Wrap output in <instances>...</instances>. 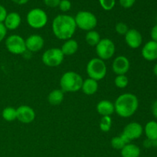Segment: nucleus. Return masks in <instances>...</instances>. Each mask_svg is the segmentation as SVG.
Here are the masks:
<instances>
[{
    "label": "nucleus",
    "instance_id": "21",
    "mask_svg": "<svg viewBox=\"0 0 157 157\" xmlns=\"http://www.w3.org/2000/svg\"><path fill=\"white\" fill-rule=\"evenodd\" d=\"M147 140L156 142L157 140V122L155 121H150L145 125L144 128Z\"/></svg>",
    "mask_w": 157,
    "mask_h": 157
},
{
    "label": "nucleus",
    "instance_id": "4",
    "mask_svg": "<svg viewBox=\"0 0 157 157\" xmlns=\"http://www.w3.org/2000/svg\"><path fill=\"white\" fill-rule=\"evenodd\" d=\"M86 71L89 78L99 81L104 79L107 75V65L99 58H94L88 61Z\"/></svg>",
    "mask_w": 157,
    "mask_h": 157
},
{
    "label": "nucleus",
    "instance_id": "33",
    "mask_svg": "<svg viewBox=\"0 0 157 157\" xmlns=\"http://www.w3.org/2000/svg\"><path fill=\"white\" fill-rule=\"evenodd\" d=\"M7 15L8 12L6 8L3 6H2V5H0V23L4 22Z\"/></svg>",
    "mask_w": 157,
    "mask_h": 157
},
{
    "label": "nucleus",
    "instance_id": "20",
    "mask_svg": "<svg viewBox=\"0 0 157 157\" xmlns=\"http://www.w3.org/2000/svg\"><path fill=\"white\" fill-rule=\"evenodd\" d=\"M141 153L140 148L133 144H127L121 150L122 157H140Z\"/></svg>",
    "mask_w": 157,
    "mask_h": 157
},
{
    "label": "nucleus",
    "instance_id": "34",
    "mask_svg": "<svg viewBox=\"0 0 157 157\" xmlns=\"http://www.w3.org/2000/svg\"><path fill=\"white\" fill-rule=\"evenodd\" d=\"M7 29L5 27L3 23H0V43L5 39L6 35H7Z\"/></svg>",
    "mask_w": 157,
    "mask_h": 157
},
{
    "label": "nucleus",
    "instance_id": "32",
    "mask_svg": "<svg viewBox=\"0 0 157 157\" xmlns=\"http://www.w3.org/2000/svg\"><path fill=\"white\" fill-rule=\"evenodd\" d=\"M61 0H44V3L46 6L50 8L58 7Z\"/></svg>",
    "mask_w": 157,
    "mask_h": 157
},
{
    "label": "nucleus",
    "instance_id": "24",
    "mask_svg": "<svg viewBox=\"0 0 157 157\" xmlns=\"http://www.w3.org/2000/svg\"><path fill=\"white\" fill-rule=\"evenodd\" d=\"M2 117L8 122H12L17 119L16 109L12 107H7L3 109L2 112Z\"/></svg>",
    "mask_w": 157,
    "mask_h": 157
},
{
    "label": "nucleus",
    "instance_id": "18",
    "mask_svg": "<svg viewBox=\"0 0 157 157\" xmlns=\"http://www.w3.org/2000/svg\"><path fill=\"white\" fill-rule=\"evenodd\" d=\"M61 50L64 56H71V55H75L78 50V41L73 38L66 40L63 43Z\"/></svg>",
    "mask_w": 157,
    "mask_h": 157
},
{
    "label": "nucleus",
    "instance_id": "14",
    "mask_svg": "<svg viewBox=\"0 0 157 157\" xmlns=\"http://www.w3.org/2000/svg\"><path fill=\"white\" fill-rule=\"evenodd\" d=\"M44 44V38L38 34H33L25 39L26 50L31 52H37L43 48Z\"/></svg>",
    "mask_w": 157,
    "mask_h": 157
},
{
    "label": "nucleus",
    "instance_id": "9",
    "mask_svg": "<svg viewBox=\"0 0 157 157\" xmlns=\"http://www.w3.org/2000/svg\"><path fill=\"white\" fill-rule=\"evenodd\" d=\"M7 50L13 55H21L26 52L25 40L19 35H11L6 39Z\"/></svg>",
    "mask_w": 157,
    "mask_h": 157
},
{
    "label": "nucleus",
    "instance_id": "35",
    "mask_svg": "<svg viewBox=\"0 0 157 157\" xmlns=\"http://www.w3.org/2000/svg\"><path fill=\"white\" fill-rule=\"evenodd\" d=\"M150 36L153 41H155L157 42V24L155 25L151 29V32H150Z\"/></svg>",
    "mask_w": 157,
    "mask_h": 157
},
{
    "label": "nucleus",
    "instance_id": "29",
    "mask_svg": "<svg viewBox=\"0 0 157 157\" xmlns=\"http://www.w3.org/2000/svg\"><path fill=\"white\" fill-rule=\"evenodd\" d=\"M128 30V26L124 22H118L115 26V31L120 35H125Z\"/></svg>",
    "mask_w": 157,
    "mask_h": 157
},
{
    "label": "nucleus",
    "instance_id": "5",
    "mask_svg": "<svg viewBox=\"0 0 157 157\" xmlns=\"http://www.w3.org/2000/svg\"><path fill=\"white\" fill-rule=\"evenodd\" d=\"M75 21L77 28L86 32L94 30L98 25V18L94 14L88 11H80L76 14Z\"/></svg>",
    "mask_w": 157,
    "mask_h": 157
},
{
    "label": "nucleus",
    "instance_id": "28",
    "mask_svg": "<svg viewBox=\"0 0 157 157\" xmlns=\"http://www.w3.org/2000/svg\"><path fill=\"white\" fill-rule=\"evenodd\" d=\"M101 8L105 11H110L114 8L116 0H99Z\"/></svg>",
    "mask_w": 157,
    "mask_h": 157
},
{
    "label": "nucleus",
    "instance_id": "1",
    "mask_svg": "<svg viewBox=\"0 0 157 157\" xmlns=\"http://www.w3.org/2000/svg\"><path fill=\"white\" fill-rule=\"evenodd\" d=\"M52 32L57 38L62 41L72 38L76 31L75 18L69 15L61 14L54 18L52 25Z\"/></svg>",
    "mask_w": 157,
    "mask_h": 157
},
{
    "label": "nucleus",
    "instance_id": "31",
    "mask_svg": "<svg viewBox=\"0 0 157 157\" xmlns=\"http://www.w3.org/2000/svg\"><path fill=\"white\" fill-rule=\"evenodd\" d=\"M120 5L124 9H130L136 2V0H119Z\"/></svg>",
    "mask_w": 157,
    "mask_h": 157
},
{
    "label": "nucleus",
    "instance_id": "39",
    "mask_svg": "<svg viewBox=\"0 0 157 157\" xmlns=\"http://www.w3.org/2000/svg\"><path fill=\"white\" fill-rule=\"evenodd\" d=\"M156 147H157V140L156 141Z\"/></svg>",
    "mask_w": 157,
    "mask_h": 157
},
{
    "label": "nucleus",
    "instance_id": "38",
    "mask_svg": "<svg viewBox=\"0 0 157 157\" xmlns=\"http://www.w3.org/2000/svg\"><path fill=\"white\" fill-rule=\"evenodd\" d=\"M153 73H154V75L157 77V63L155 64L154 67H153Z\"/></svg>",
    "mask_w": 157,
    "mask_h": 157
},
{
    "label": "nucleus",
    "instance_id": "19",
    "mask_svg": "<svg viewBox=\"0 0 157 157\" xmlns=\"http://www.w3.org/2000/svg\"><path fill=\"white\" fill-rule=\"evenodd\" d=\"M83 93L87 95H93L98 90V82L91 78H87L83 81L81 89Z\"/></svg>",
    "mask_w": 157,
    "mask_h": 157
},
{
    "label": "nucleus",
    "instance_id": "13",
    "mask_svg": "<svg viewBox=\"0 0 157 157\" xmlns=\"http://www.w3.org/2000/svg\"><path fill=\"white\" fill-rule=\"evenodd\" d=\"M125 42L130 48H138L142 44L143 37L140 32L135 29H129L124 35Z\"/></svg>",
    "mask_w": 157,
    "mask_h": 157
},
{
    "label": "nucleus",
    "instance_id": "37",
    "mask_svg": "<svg viewBox=\"0 0 157 157\" xmlns=\"http://www.w3.org/2000/svg\"><path fill=\"white\" fill-rule=\"evenodd\" d=\"M12 2H13L14 3L17 5H19V6H22V5L27 4L29 2V0H11Z\"/></svg>",
    "mask_w": 157,
    "mask_h": 157
},
{
    "label": "nucleus",
    "instance_id": "23",
    "mask_svg": "<svg viewBox=\"0 0 157 157\" xmlns=\"http://www.w3.org/2000/svg\"><path fill=\"white\" fill-rule=\"evenodd\" d=\"M85 41L87 44L90 46H96L101 41V35L97 31L91 30L87 32Z\"/></svg>",
    "mask_w": 157,
    "mask_h": 157
},
{
    "label": "nucleus",
    "instance_id": "8",
    "mask_svg": "<svg viewBox=\"0 0 157 157\" xmlns=\"http://www.w3.org/2000/svg\"><path fill=\"white\" fill-rule=\"evenodd\" d=\"M96 53L98 58L103 61L109 60L114 55L116 52V46L114 42L109 38L101 39L96 46Z\"/></svg>",
    "mask_w": 157,
    "mask_h": 157
},
{
    "label": "nucleus",
    "instance_id": "15",
    "mask_svg": "<svg viewBox=\"0 0 157 157\" xmlns=\"http://www.w3.org/2000/svg\"><path fill=\"white\" fill-rule=\"evenodd\" d=\"M143 58L148 61H153L157 59V42L153 40L147 41L141 51Z\"/></svg>",
    "mask_w": 157,
    "mask_h": 157
},
{
    "label": "nucleus",
    "instance_id": "27",
    "mask_svg": "<svg viewBox=\"0 0 157 157\" xmlns=\"http://www.w3.org/2000/svg\"><path fill=\"white\" fill-rule=\"evenodd\" d=\"M129 83L128 78L126 76V75H117V77L114 79L115 86L118 88L124 89L127 87Z\"/></svg>",
    "mask_w": 157,
    "mask_h": 157
},
{
    "label": "nucleus",
    "instance_id": "22",
    "mask_svg": "<svg viewBox=\"0 0 157 157\" xmlns=\"http://www.w3.org/2000/svg\"><path fill=\"white\" fill-rule=\"evenodd\" d=\"M64 93L61 89H55L52 90L48 96V101L51 105L58 106L64 101Z\"/></svg>",
    "mask_w": 157,
    "mask_h": 157
},
{
    "label": "nucleus",
    "instance_id": "11",
    "mask_svg": "<svg viewBox=\"0 0 157 157\" xmlns=\"http://www.w3.org/2000/svg\"><path fill=\"white\" fill-rule=\"evenodd\" d=\"M130 63L128 58L124 55H119L112 63V70L117 75H126L129 71Z\"/></svg>",
    "mask_w": 157,
    "mask_h": 157
},
{
    "label": "nucleus",
    "instance_id": "3",
    "mask_svg": "<svg viewBox=\"0 0 157 157\" xmlns=\"http://www.w3.org/2000/svg\"><path fill=\"white\" fill-rule=\"evenodd\" d=\"M83 78L75 71H67L64 73L60 79V87L64 93H75L81 89Z\"/></svg>",
    "mask_w": 157,
    "mask_h": 157
},
{
    "label": "nucleus",
    "instance_id": "2",
    "mask_svg": "<svg viewBox=\"0 0 157 157\" xmlns=\"http://www.w3.org/2000/svg\"><path fill=\"white\" fill-rule=\"evenodd\" d=\"M115 112L123 118H128L133 116L139 107L137 97L131 93L122 94L115 101Z\"/></svg>",
    "mask_w": 157,
    "mask_h": 157
},
{
    "label": "nucleus",
    "instance_id": "17",
    "mask_svg": "<svg viewBox=\"0 0 157 157\" xmlns=\"http://www.w3.org/2000/svg\"><path fill=\"white\" fill-rule=\"evenodd\" d=\"M96 110L98 113L102 117L111 116L115 112L114 104L107 100H102L97 104Z\"/></svg>",
    "mask_w": 157,
    "mask_h": 157
},
{
    "label": "nucleus",
    "instance_id": "30",
    "mask_svg": "<svg viewBox=\"0 0 157 157\" xmlns=\"http://www.w3.org/2000/svg\"><path fill=\"white\" fill-rule=\"evenodd\" d=\"M71 2L70 0H61L59 3V8L60 10L63 12H67L68 11L71 10Z\"/></svg>",
    "mask_w": 157,
    "mask_h": 157
},
{
    "label": "nucleus",
    "instance_id": "7",
    "mask_svg": "<svg viewBox=\"0 0 157 157\" xmlns=\"http://www.w3.org/2000/svg\"><path fill=\"white\" fill-rule=\"evenodd\" d=\"M64 55H63L61 48H52L46 50L41 56V61L44 65L50 67L59 66L63 62Z\"/></svg>",
    "mask_w": 157,
    "mask_h": 157
},
{
    "label": "nucleus",
    "instance_id": "16",
    "mask_svg": "<svg viewBox=\"0 0 157 157\" xmlns=\"http://www.w3.org/2000/svg\"><path fill=\"white\" fill-rule=\"evenodd\" d=\"M21 22V18L18 12H12L10 13H8L3 24L7 30L13 31L19 27Z\"/></svg>",
    "mask_w": 157,
    "mask_h": 157
},
{
    "label": "nucleus",
    "instance_id": "12",
    "mask_svg": "<svg viewBox=\"0 0 157 157\" xmlns=\"http://www.w3.org/2000/svg\"><path fill=\"white\" fill-rule=\"evenodd\" d=\"M17 120L22 124H31L35 119V112L32 107L21 105L16 109Z\"/></svg>",
    "mask_w": 157,
    "mask_h": 157
},
{
    "label": "nucleus",
    "instance_id": "6",
    "mask_svg": "<svg viewBox=\"0 0 157 157\" xmlns=\"http://www.w3.org/2000/svg\"><path fill=\"white\" fill-rule=\"evenodd\" d=\"M48 15L43 9L39 8L32 9L28 12L26 21L31 28L35 29H40L47 25Z\"/></svg>",
    "mask_w": 157,
    "mask_h": 157
},
{
    "label": "nucleus",
    "instance_id": "26",
    "mask_svg": "<svg viewBox=\"0 0 157 157\" xmlns=\"http://www.w3.org/2000/svg\"><path fill=\"white\" fill-rule=\"evenodd\" d=\"M112 119L110 116L102 117L100 121V129L103 132H108L111 129Z\"/></svg>",
    "mask_w": 157,
    "mask_h": 157
},
{
    "label": "nucleus",
    "instance_id": "10",
    "mask_svg": "<svg viewBox=\"0 0 157 157\" xmlns=\"http://www.w3.org/2000/svg\"><path fill=\"white\" fill-rule=\"evenodd\" d=\"M144 133L142 125L137 122H131L125 126L121 136L127 144H130L133 140L139 139Z\"/></svg>",
    "mask_w": 157,
    "mask_h": 157
},
{
    "label": "nucleus",
    "instance_id": "36",
    "mask_svg": "<svg viewBox=\"0 0 157 157\" xmlns=\"http://www.w3.org/2000/svg\"><path fill=\"white\" fill-rule=\"evenodd\" d=\"M152 113L153 117L157 119V101H155L152 105Z\"/></svg>",
    "mask_w": 157,
    "mask_h": 157
},
{
    "label": "nucleus",
    "instance_id": "25",
    "mask_svg": "<svg viewBox=\"0 0 157 157\" xmlns=\"http://www.w3.org/2000/svg\"><path fill=\"white\" fill-rule=\"evenodd\" d=\"M110 144H111V147L115 150H121L124 148V146L127 144V143L122 137V136L120 135V136H114V137L112 138L111 141H110Z\"/></svg>",
    "mask_w": 157,
    "mask_h": 157
}]
</instances>
